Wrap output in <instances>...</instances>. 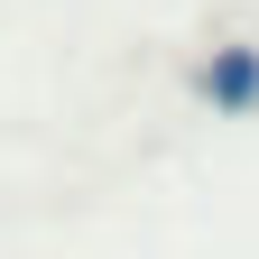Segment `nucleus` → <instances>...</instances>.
<instances>
[{"label":"nucleus","instance_id":"obj_1","mask_svg":"<svg viewBox=\"0 0 259 259\" xmlns=\"http://www.w3.org/2000/svg\"><path fill=\"white\" fill-rule=\"evenodd\" d=\"M194 83H204L213 111H259V47H222Z\"/></svg>","mask_w":259,"mask_h":259}]
</instances>
